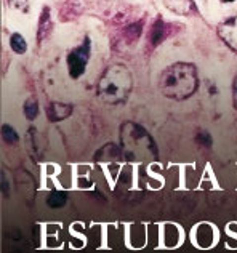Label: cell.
<instances>
[{"mask_svg": "<svg viewBox=\"0 0 237 253\" xmlns=\"http://www.w3.org/2000/svg\"><path fill=\"white\" fill-rule=\"evenodd\" d=\"M53 31V21H51V15H50V8L45 6L42 10L40 16H39V29H37V41L39 43L43 42L45 39L50 36V32Z\"/></svg>", "mask_w": 237, "mask_h": 253, "instance_id": "cell-10", "label": "cell"}, {"mask_svg": "<svg viewBox=\"0 0 237 253\" xmlns=\"http://www.w3.org/2000/svg\"><path fill=\"white\" fill-rule=\"evenodd\" d=\"M233 99H234V106L237 109V74H236L234 81H233Z\"/></svg>", "mask_w": 237, "mask_h": 253, "instance_id": "cell-24", "label": "cell"}, {"mask_svg": "<svg viewBox=\"0 0 237 253\" xmlns=\"http://www.w3.org/2000/svg\"><path fill=\"white\" fill-rule=\"evenodd\" d=\"M76 188L77 189H93V181H90L88 176H77Z\"/></svg>", "mask_w": 237, "mask_h": 253, "instance_id": "cell-23", "label": "cell"}, {"mask_svg": "<svg viewBox=\"0 0 237 253\" xmlns=\"http://www.w3.org/2000/svg\"><path fill=\"white\" fill-rule=\"evenodd\" d=\"M72 112V106L71 104H66V103H59L55 101L48 104L47 108V116L51 122H59V121H64L66 117H69Z\"/></svg>", "mask_w": 237, "mask_h": 253, "instance_id": "cell-12", "label": "cell"}, {"mask_svg": "<svg viewBox=\"0 0 237 253\" xmlns=\"http://www.w3.org/2000/svg\"><path fill=\"white\" fill-rule=\"evenodd\" d=\"M64 224L61 221H51V223H43L42 224V236H55L59 234Z\"/></svg>", "mask_w": 237, "mask_h": 253, "instance_id": "cell-19", "label": "cell"}, {"mask_svg": "<svg viewBox=\"0 0 237 253\" xmlns=\"http://www.w3.org/2000/svg\"><path fill=\"white\" fill-rule=\"evenodd\" d=\"M221 2H225V3H231V2H234V0H221Z\"/></svg>", "mask_w": 237, "mask_h": 253, "instance_id": "cell-25", "label": "cell"}, {"mask_svg": "<svg viewBox=\"0 0 237 253\" xmlns=\"http://www.w3.org/2000/svg\"><path fill=\"white\" fill-rule=\"evenodd\" d=\"M133 88V76L123 64H113L103 72L98 81V98L108 104H120L127 101Z\"/></svg>", "mask_w": 237, "mask_h": 253, "instance_id": "cell-2", "label": "cell"}, {"mask_svg": "<svg viewBox=\"0 0 237 253\" xmlns=\"http://www.w3.org/2000/svg\"><path fill=\"white\" fill-rule=\"evenodd\" d=\"M59 236H61L63 241L68 244V247L71 250H83L88 245L87 236H76V234H72L69 229L64 231V228H63L61 232H59Z\"/></svg>", "mask_w": 237, "mask_h": 253, "instance_id": "cell-13", "label": "cell"}, {"mask_svg": "<svg viewBox=\"0 0 237 253\" xmlns=\"http://www.w3.org/2000/svg\"><path fill=\"white\" fill-rule=\"evenodd\" d=\"M148 245L159 250L160 245V223H148Z\"/></svg>", "mask_w": 237, "mask_h": 253, "instance_id": "cell-17", "label": "cell"}, {"mask_svg": "<svg viewBox=\"0 0 237 253\" xmlns=\"http://www.w3.org/2000/svg\"><path fill=\"white\" fill-rule=\"evenodd\" d=\"M125 228V247L128 250H144L148 247V221L123 223Z\"/></svg>", "mask_w": 237, "mask_h": 253, "instance_id": "cell-6", "label": "cell"}, {"mask_svg": "<svg viewBox=\"0 0 237 253\" xmlns=\"http://www.w3.org/2000/svg\"><path fill=\"white\" fill-rule=\"evenodd\" d=\"M162 2L168 10H172L173 13L181 16L193 15L196 10V5L193 0H162Z\"/></svg>", "mask_w": 237, "mask_h": 253, "instance_id": "cell-11", "label": "cell"}, {"mask_svg": "<svg viewBox=\"0 0 237 253\" xmlns=\"http://www.w3.org/2000/svg\"><path fill=\"white\" fill-rule=\"evenodd\" d=\"M90 55H91V41L88 37H85L80 45H77L76 48H72L69 51L66 63H68V71L72 79H79L83 76V72L88 66Z\"/></svg>", "mask_w": 237, "mask_h": 253, "instance_id": "cell-4", "label": "cell"}, {"mask_svg": "<svg viewBox=\"0 0 237 253\" xmlns=\"http://www.w3.org/2000/svg\"><path fill=\"white\" fill-rule=\"evenodd\" d=\"M39 114V106L36 99H28L24 103V116L29 119V121H34Z\"/></svg>", "mask_w": 237, "mask_h": 253, "instance_id": "cell-20", "label": "cell"}, {"mask_svg": "<svg viewBox=\"0 0 237 253\" xmlns=\"http://www.w3.org/2000/svg\"><path fill=\"white\" fill-rule=\"evenodd\" d=\"M218 36L229 48L237 53V15L228 18L218 26Z\"/></svg>", "mask_w": 237, "mask_h": 253, "instance_id": "cell-8", "label": "cell"}, {"mask_svg": "<svg viewBox=\"0 0 237 253\" xmlns=\"http://www.w3.org/2000/svg\"><path fill=\"white\" fill-rule=\"evenodd\" d=\"M186 241V231L175 221H162L160 223V245L159 250H176L183 247Z\"/></svg>", "mask_w": 237, "mask_h": 253, "instance_id": "cell-5", "label": "cell"}, {"mask_svg": "<svg viewBox=\"0 0 237 253\" xmlns=\"http://www.w3.org/2000/svg\"><path fill=\"white\" fill-rule=\"evenodd\" d=\"M167 37H170V31H167V24L159 19V21H156L153 24V28H151V32H149V42L151 45L157 46L160 42L165 41Z\"/></svg>", "mask_w": 237, "mask_h": 253, "instance_id": "cell-14", "label": "cell"}, {"mask_svg": "<svg viewBox=\"0 0 237 253\" xmlns=\"http://www.w3.org/2000/svg\"><path fill=\"white\" fill-rule=\"evenodd\" d=\"M85 236H87L88 245L95 250H106V223H90Z\"/></svg>", "mask_w": 237, "mask_h": 253, "instance_id": "cell-7", "label": "cell"}, {"mask_svg": "<svg viewBox=\"0 0 237 253\" xmlns=\"http://www.w3.org/2000/svg\"><path fill=\"white\" fill-rule=\"evenodd\" d=\"M226 242L225 247L228 250H237V221H229L225 228Z\"/></svg>", "mask_w": 237, "mask_h": 253, "instance_id": "cell-16", "label": "cell"}, {"mask_svg": "<svg viewBox=\"0 0 237 253\" xmlns=\"http://www.w3.org/2000/svg\"><path fill=\"white\" fill-rule=\"evenodd\" d=\"M87 228H88V224H85L83 221H74V223L69 224L68 229L76 236H85V231H87Z\"/></svg>", "mask_w": 237, "mask_h": 253, "instance_id": "cell-22", "label": "cell"}, {"mask_svg": "<svg viewBox=\"0 0 237 253\" xmlns=\"http://www.w3.org/2000/svg\"><path fill=\"white\" fill-rule=\"evenodd\" d=\"M189 241L197 250H212L220 244L221 232L212 221H199L191 228Z\"/></svg>", "mask_w": 237, "mask_h": 253, "instance_id": "cell-3", "label": "cell"}, {"mask_svg": "<svg viewBox=\"0 0 237 253\" xmlns=\"http://www.w3.org/2000/svg\"><path fill=\"white\" fill-rule=\"evenodd\" d=\"M125 245L123 223H106V250H114Z\"/></svg>", "mask_w": 237, "mask_h": 253, "instance_id": "cell-9", "label": "cell"}, {"mask_svg": "<svg viewBox=\"0 0 237 253\" xmlns=\"http://www.w3.org/2000/svg\"><path fill=\"white\" fill-rule=\"evenodd\" d=\"M197 85H199V79H197L196 66L181 61L163 69L159 79V90L162 95L176 101L193 96Z\"/></svg>", "mask_w": 237, "mask_h": 253, "instance_id": "cell-1", "label": "cell"}, {"mask_svg": "<svg viewBox=\"0 0 237 253\" xmlns=\"http://www.w3.org/2000/svg\"><path fill=\"white\" fill-rule=\"evenodd\" d=\"M2 136L6 143H16L18 141V133L11 128L10 125H3L2 126Z\"/></svg>", "mask_w": 237, "mask_h": 253, "instance_id": "cell-21", "label": "cell"}, {"mask_svg": "<svg viewBox=\"0 0 237 253\" xmlns=\"http://www.w3.org/2000/svg\"><path fill=\"white\" fill-rule=\"evenodd\" d=\"M66 247V242L61 239L59 234L55 236H42L40 249L43 250H63Z\"/></svg>", "mask_w": 237, "mask_h": 253, "instance_id": "cell-15", "label": "cell"}, {"mask_svg": "<svg viewBox=\"0 0 237 253\" xmlns=\"http://www.w3.org/2000/svg\"><path fill=\"white\" fill-rule=\"evenodd\" d=\"M10 45H11L13 51L18 53V55H23L26 48H28V43H26L24 37L21 34H13L10 37Z\"/></svg>", "mask_w": 237, "mask_h": 253, "instance_id": "cell-18", "label": "cell"}]
</instances>
